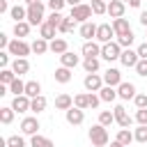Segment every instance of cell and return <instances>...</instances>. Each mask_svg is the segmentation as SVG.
<instances>
[{
  "label": "cell",
  "instance_id": "cell-1",
  "mask_svg": "<svg viewBox=\"0 0 147 147\" xmlns=\"http://www.w3.org/2000/svg\"><path fill=\"white\" fill-rule=\"evenodd\" d=\"M87 136H90V142L94 145V147H106L108 145V129L103 126V124H94V126H90V131H87Z\"/></svg>",
  "mask_w": 147,
  "mask_h": 147
},
{
  "label": "cell",
  "instance_id": "cell-2",
  "mask_svg": "<svg viewBox=\"0 0 147 147\" xmlns=\"http://www.w3.org/2000/svg\"><path fill=\"white\" fill-rule=\"evenodd\" d=\"M30 25H41L46 18H44V2H34V5H28V18H25Z\"/></svg>",
  "mask_w": 147,
  "mask_h": 147
},
{
  "label": "cell",
  "instance_id": "cell-3",
  "mask_svg": "<svg viewBox=\"0 0 147 147\" xmlns=\"http://www.w3.org/2000/svg\"><path fill=\"white\" fill-rule=\"evenodd\" d=\"M7 51H9L14 57H28L30 51H32V44H25L23 39H11L9 46H7Z\"/></svg>",
  "mask_w": 147,
  "mask_h": 147
},
{
  "label": "cell",
  "instance_id": "cell-4",
  "mask_svg": "<svg viewBox=\"0 0 147 147\" xmlns=\"http://www.w3.org/2000/svg\"><path fill=\"white\" fill-rule=\"evenodd\" d=\"M92 14H94V11H92V5H83V2H80V5L71 7V14H69V16H71L76 23H85V21L92 18Z\"/></svg>",
  "mask_w": 147,
  "mask_h": 147
},
{
  "label": "cell",
  "instance_id": "cell-5",
  "mask_svg": "<svg viewBox=\"0 0 147 147\" xmlns=\"http://www.w3.org/2000/svg\"><path fill=\"white\" fill-rule=\"evenodd\" d=\"M119 55H122V46H119L117 41L101 44V57H103V60H108V62H115V60H119Z\"/></svg>",
  "mask_w": 147,
  "mask_h": 147
},
{
  "label": "cell",
  "instance_id": "cell-6",
  "mask_svg": "<svg viewBox=\"0 0 147 147\" xmlns=\"http://www.w3.org/2000/svg\"><path fill=\"white\" fill-rule=\"evenodd\" d=\"M83 85H85L87 92H99L106 83H103V76H99V74H87V76L83 78Z\"/></svg>",
  "mask_w": 147,
  "mask_h": 147
},
{
  "label": "cell",
  "instance_id": "cell-7",
  "mask_svg": "<svg viewBox=\"0 0 147 147\" xmlns=\"http://www.w3.org/2000/svg\"><path fill=\"white\" fill-rule=\"evenodd\" d=\"M64 117H67V122H69L71 126H78V124L85 122V110L78 108V106H71L69 110H64Z\"/></svg>",
  "mask_w": 147,
  "mask_h": 147
},
{
  "label": "cell",
  "instance_id": "cell-8",
  "mask_svg": "<svg viewBox=\"0 0 147 147\" xmlns=\"http://www.w3.org/2000/svg\"><path fill=\"white\" fill-rule=\"evenodd\" d=\"M39 129H41V124L37 117H23L21 119V133L23 136H34V133H39Z\"/></svg>",
  "mask_w": 147,
  "mask_h": 147
},
{
  "label": "cell",
  "instance_id": "cell-9",
  "mask_svg": "<svg viewBox=\"0 0 147 147\" xmlns=\"http://www.w3.org/2000/svg\"><path fill=\"white\" fill-rule=\"evenodd\" d=\"M113 37H117V34H115V30H113L110 23H101L96 28V41L99 44H108V41H113Z\"/></svg>",
  "mask_w": 147,
  "mask_h": 147
},
{
  "label": "cell",
  "instance_id": "cell-10",
  "mask_svg": "<svg viewBox=\"0 0 147 147\" xmlns=\"http://www.w3.org/2000/svg\"><path fill=\"white\" fill-rule=\"evenodd\" d=\"M138 60H140V55H138V51H133V48H122V55H119V62H122L124 67H129V69H136V64H138Z\"/></svg>",
  "mask_w": 147,
  "mask_h": 147
},
{
  "label": "cell",
  "instance_id": "cell-11",
  "mask_svg": "<svg viewBox=\"0 0 147 147\" xmlns=\"http://www.w3.org/2000/svg\"><path fill=\"white\" fill-rule=\"evenodd\" d=\"M113 115H115V122H117L119 126H131V122H133V117L126 113V108H124L122 103H117V106L113 108Z\"/></svg>",
  "mask_w": 147,
  "mask_h": 147
},
{
  "label": "cell",
  "instance_id": "cell-12",
  "mask_svg": "<svg viewBox=\"0 0 147 147\" xmlns=\"http://www.w3.org/2000/svg\"><path fill=\"white\" fill-rule=\"evenodd\" d=\"M80 53H83V57H99V55H101V44L94 41V39H90V41L83 44Z\"/></svg>",
  "mask_w": 147,
  "mask_h": 147
},
{
  "label": "cell",
  "instance_id": "cell-13",
  "mask_svg": "<svg viewBox=\"0 0 147 147\" xmlns=\"http://www.w3.org/2000/svg\"><path fill=\"white\" fill-rule=\"evenodd\" d=\"M138 92H136V85L133 83H126V80H122L119 85H117V96L119 99H124V101H129V99H133Z\"/></svg>",
  "mask_w": 147,
  "mask_h": 147
},
{
  "label": "cell",
  "instance_id": "cell-14",
  "mask_svg": "<svg viewBox=\"0 0 147 147\" xmlns=\"http://www.w3.org/2000/svg\"><path fill=\"white\" fill-rule=\"evenodd\" d=\"M124 11H126V2H124V0H110V2H108V14H110V18H122Z\"/></svg>",
  "mask_w": 147,
  "mask_h": 147
},
{
  "label": "cell",
  "instance_id": "cell-15",
  "mask_svg": "<svg viewBox=\"0 0 147 147\" xmlns=\"http://www.w3.org/2000/svg\"><path fill=\"white\" fill-rule=\"evenodd\" d=\"M30 103H32V99H30L28 94H18V96H14L11 108H14L16 113H28V110H30Z\"/></svg>",
  "mask_w": 147,
  "mask_h": 147
},
{
  "label": "cell",
  "instance_id": "cell-16",
  "mask_svg": "<svg viewBox=\"0 0 147 147\" xmlns=\"http://www.w3.org/2000/svg\"><path fill=\"white\" fill-rule=\"evenodd\" d=\"M96 23H92V21H85V23H80V37L85 39V41H90V39H96Z\"/></svg>",
  "mask_w": 147,
  "mask_h": 147
},
{
  "label": "cell",
  "instance_id": "cell-17",
  "mask_svg": "<svg viewBox=\"0 0 147 147\" xmlns=\"http://www.w3.org/2000/svg\"><path fill=\"white\" fill-rule=\"evenodd\" d=\"M103 83H106V85H113V87H117V85L122 83V74H119V69H115V67H108V69H106V74H103Z\"/></svg>",
  "mask_w": 147,
  "mask_h": 147
},
{
  "label": "cell",
  "instance_id": "cell-18",
  "mask_svg": "<svg viewBox=\"0 0 147 147\" xmlns=\"http://www.w3.org/2000/svg\"><path fill=\"white\" fill-rule=\"evenodd\" d=\"M55 34H57V28H55V25H51V23H46V21L39 25V37H41V39L53 41V39H55Z\"/></svg>",
  "mask_w": 147,
  "mask_h": 147
},
{
  "label": "cell",
  "instance_id": "cell-19",
  "mask_svg": "<svg viewBox=\"0 0 147 147\" xmlns=\"http://www.w3.org/2000/svg\"><path fill=\"white\" fill-rule=\"evenodd\" d=\"M11 69H14V74H16V76L28 74V71H30V62H28V57H14Z\"/></svg>",
  "mask_w": 147,
  "mask_h": 147
},
{
  "label": "cell",
  "instance_id": "cell-20",
  "mask_svg": "<svg viewBox=\"0 0 147 147\" xmlns=\"http://www.w3.org/2000/svg\"><path fill=\"white\" fill-rule=\"evenodd\" d=\"M78 62H80V57H78L76 53H71V51H67V53H62V55H60V64H62V67L74 69V67H78Z\"/></svg>",
  "mask_w": 147,
  "mask_h": 147
},
{
  "label": "cell",
  "instance_id": "cell-21",
  "mask_svg": "<svg viewBox=\"0 0 147 147\" xmlns=\"http://www.w3.org/2000/svg\"><path fill=\"white\" fill-rule=\"evenodd\" d=\"M99 96H101V101L113 103V101L117 99V87H113V85H103V87L99 90Z\"/></svg>",
  "mask_w": 147,
  "mask_h": 147
},
{
  "label": "cell",
  "instance_id": "cell-22",
  "mask_svg": "<svg viewBox=\"0 0 147 147\" xmlns=\"http://www.w3.org/2000/svg\"><path fill=\"white\" fill-rule=\"evenodd\" d=\"M69 51V44H67V39H62V37H55L53 41H51V53H55V55H62V53H67Z\"/></svg>",
  "mask_w": 147,
  "mask_h": 147
},
{
  "label": "cell",
  "instance_id": "cell-23",
  "mask_svg": "<svg viewBox=\"0 0 147 147\" xmlns=\"http://www.w3.org/2000/svg\"><path fill=\"white\" fill-rule=\"evenodd\" d=\"M46 106H48L46 96H44V94H39V96H34V99H32V103H30V113L39 115V113H44V110H46Z\"/></svg>",
  "mask_w": 147,
  "mask_h": 147
},
{
  "label": "cell",
  "instance_id": "cell-24",
  "mask_svg": "<svg viewBox=\"0 0 147 147\" xmlns=\"http://www.w3.org/2000/svg\"><path fill=\"white\" fill-rule=\"evenodd\" d=\"M113 30H115V34H126V32H131V25L122 16V18H113Z\"/></svg>",
  "mask_w": 147,
  "mask_h": 147
},
{
  "label": "cell",
  "instance_id": "cell-25",
  "mask_svg": "<svg viewBox=\"0 0 147 147\" xmlns=\"http://www.w3.org/2000/svg\"><path fill=\"white\" fill-rule=\"evenodd\" d=\"M74 106V96H69V94H57L55 96V108L57 110H69Z\"/></svg>",
  "mask_w": 147,
  "mask_h": 147
},
{
  "label": "cell",
  "instance_id": "cell-26",
  "mask_svg": "<svg viewBox=\"0 0 147 147\" xmlns=\"http://www.w3.org/2000/svg\"><path fill=\"white\" fill-rule=\"evenodd\" d=\"M115 140H119V142H122L124 147H129V145H131V142L136 140V136H133V133L129 131V126H122V129L117 131V138H115Z\"/></svg>",
  "mask_w": 147,
  "mask_h": 147
},
{
  "label": "cell",
  "instance_id": "cell-27",
  "mask_svg": "<svg viewBox=\"0 0 147 147\" xmlns=\"http://www.w3.org/2000/svg\"><path fill=\"white\" fill-rule=\"evenodd\" d=\"M30 147H55V145H53V140H51V138L34 133V136H30Z\"/></svg>",
  "mask_w": 147,
  "mask_h": 147
},
{
  "label": "cell",
  "instance_id": "cell-28",
  "mask_svg": "<svg viewBox=\"0 0 147 147\" xmlns=\"http://www.w3.org/2000/svg\"><path fill=\"white\" fill-rule=\"evenodd\" d=\"M9 16L14 18V23H18V21H25V18H28V7H21V5H14V7L9 9Z\"/></svg>",
  "mask_w": 147,
  "mask_h": 147
},
{
  "label": "cell",
  "instance_id": "cell-29",
  "mask_svg": "<svg viewBox=\"0 0 147 147\" xmlns=\"http://www.w3.org/2000/svg\"><path fill=\"white\" fill-rule=\"evenodd\" d=\"M30 23L28 21H18V23H14V34H16V39H23V37H28L30 34Z\"/></svg>",
  "mask_w": 147,
  "mask_h": 147
},
{
  "label": "cell",
  "instance_id": "cell-30",
  "mask_svg": "<svg viewBox=\"0 0 147 147\" xmlns=\"http://www.w3.org/2000/svg\"><path fill=\"white\" fill-rule=\"evenodd\" d=\"M46 51H51V41H46V39L37 37V39L32 41V53H37V55H44Z\"/></svg>",
  "mask_w": 147,
  "mask_h": 147
},
{
  "label": "cell",
  "instance_id": "cell-31",
  "mask_svg": "<svg viewBox=\"0 0 147 147\" xmlns=\"http://www.w3.org/2000/svg\"><path fill=\"white\" fill-rule=\"evenodd\" d=\"M55 80L62 83V85H67V83L71 80V69H69V67H57V69H55Z\"/></svg>",
  "mask_w": 147,
  "mask_h": 147
},
{
  "label": "cell",
  "instance_id": "cell-32",
  "mask_svg": "<svg viewBox=\"0 0 147 147\" xmlns=\"http://www.w3.org/2000/svg\"><path fill=\"white\" fill-rule=\"evenodd\" d=\"M25 94H28L30 99L39 96V94H41V83H39V80H28V83H25Z\"/></svg>",
  "mask_w": 147,
  "mask_h": 147
},
{
  "label": "cell",
  "instance_id": "cell-33",
  "mask_svg": "<svg viewBox=\"0 0 147 147\" xmlns=\"http://www.w3.org/2000/svg\"><path fill=\"white\" fill-rule=\"evenodd\" d=\"M122 48H131V44L136 41V34H133V30L131 32H126V34H117V39H115Z\"/></svg>",
  "mask_w": 147,
  "mask_h": 147
},
{
  "label": "cell",
  "instance_id": "cell-34",
  "mask_svg": "<svg viewBox=\"0 0 147 147\" xmlns=\"http://www.w3.org/2000/svg\"><path fill=\"white\" fill-rule=\"evenodd\" d=\"M99 67H101V64H99V57H85V60H83V69H85L87 74H96Z\"/></svg>",
  "mask_w": 147,
  "mask_h": 147
},
{
  "label": "cell",
  "instance_id": "cell-35",
  "mask_svg": "<svg viewBox=\"0 0 147 147\" xmlns=\"http://www.w3.org/2000/svg\"><path fill=\"white\" fill-rule=\"evenodd\" d=\"M74 28H76V21H74L71 16H64V18H62V23H60V28H57V32L67 34V32H74Z\"/></svg>",
  "mask_w": 147,
  "mask_h": 147
},
{
  "label": "cell",
  "instance_id": "cell-36",
  "mask_svg": "<svg viewBox=\"0 0 147 147\" xmlns=\"http://www.w3.org/2000/svg\"><path fill=\"white\" fill-rule=\"evenodd\" d=\"M14 113H16V110H14L11 106H2V108H0V122H2V124H11Z\"/></svg>",
  "mask_w": 147,
  "mask_h": 147
},
{
  "label": "cell",
  "instance_id": "cell-37",
  "mask_svg": "<svg viewBox=\"0 0 147 147\" xmlns=\"http://www.w3.org/2000/svg\"><path fill=\"white\" fill-rule=\"evenodd\" d=\"M9 92H11L14 96H18V94H25V83L21 80V76H16V80L9 85Z\"/></svg>",
  "mask_w": 147,
  "mask_h": 147
},
{
  "label": "cell",
  "instance_id": "cell-38",
  "mask_svg": "<svg viewBox=\"0 0 147 147\" xmlns=\"http://www.w3.org/2000/svg\"><path fill=\"white\" fill-rule=\"evenodd\" d=\"M14 80H16L14 69H2V71H0V83H2V85H11Z\"/></svg>",
  "mask_w": 147,
  "mask_h": 147
},
{
  "label": "cell",
  "instance_id": "cell-39",
  "mask_svg": "<svg viewBox=\"0 0 147 147\" xmlns=\"http://www.w3.org/2000/svg\"><path fill=\"white\" fill-rule=\"evenodd\" d=\"M92 11H94L96 16L108 14V2H106V0H96V2H92Z\"/></svg>",
  "mask_w": 147,
  "mask_h": 147
},
{
  "label": "cell",
  "instance_id": "cell-40",
  "mask_svg": "<svg viewBox=\"0 0 147 147\" xmlns=\"http://www.w3.org/2000/svg\"><path fill=\"white\" fill-rule=\"evenodd\" d=\"M115 122V115L110 113V110H101L99 113V124H103V126H110Z\"/></svg>",
  "mask_w": 147,
  "mask_h": 147
},
{
  "label": "cell",
  "instance_id": "cell-41",
  "mask_svg": "<svg viewBox=\"0 0 147 147\" xmlns=\"http://www.w3.org/2000/svg\"><path fill=\"white\" fill-rule=\"evenodd\" d=\"M133 136H136L138 142H147V124H138V129L133 131Z\"/></svg>",
  "mask_w": 147,
  "mask_h": 147
},
{
  "label": "cell",
  "instance_id": "cell-42",
  "mask_svg": "<svg viewBox=\"0 0 147 147\" xmlns=\"http://www.w3.org/2000/svg\"><path fill=\"white\" fill-rule=\"evenodd\" d=\"M62 11H51V16L46 18V23H51V25H55V28H60V23H62Z\"/></svg>",
  "mask_w": 147,
  "mask_h": 147
},
{
  "label": "cell",
  "instance_id": "cell-43",
  "mask_svg": "<svg viewBox=\"0 0 147 147\" xmlns=\"http://www.w3.org/2000/svg\"><path fill=\"white\" fill-rule=\"evenodd\" d=\"M7 147H25L23 136H9L7 138Z\"/></svg>",
  "mask_w": 147,
  "mask_h": 147
},
{
  "label": "cell",
  "instance_id": "cell-44",
  "mask_svg": "<svg viewBox=\"0 0 147 147\" xmlns=\"http://www.w3.org/2000/svg\"><path fill=\"white\" fill-rule=\"evenodd\" d=\"M136 74L142 76V78H147V60H145V57L138 60V64H136Z\"/></svg>",
  "mask_w": 147,
  "mask_h": 147
},
{
  "label": "cell",
  "instance_id": "cell-45",
  "mask_svg": "<svg viewBox=\"0 0 147 147\" xmlns=\"http://www.w3.org/2000/svg\"><path fill=\"white\" fill-rule=\"evenodd\" d=\"M74 106H78V108H87V94H76L74 96Z\"/></svg>",
  "mask_w": 147,
  "mask_h": 147
},
{
  "label": "cell",
  "instance_id": "cell-46",
  "mask_svg": "<svg viewBox=\"0 0 147 147\" xmlns=\"http://www.w3.org/2000/svg\"><path fill=\"white\" fill-rule=\"evenodd\" d=\"M101 103V96H96L94 92H87V108H96Z\"/></svg>",
  "mask_w": 147,
  "mask_h": 147
},
{
  "label": "cell",
  "instance_id": "cell-47",
  "mask_svg": "<svg viewBox=\"0 0 147 147\" xmlns=\"http://www.w3.org/2000/svg\"><path fill=\"white\" fill-rule=\"evenodd\" d=\"M64 5H67V0H48V9L51 11H62Z\"/></svg>",
  "mask_w": 147,
  "mask_h": 147
},
{
  "label": "cell",
  "instance_id": "cell-48",
  "mask_svg": "<svg viewBox=\"0 0 147 147\" xmlns=\"http://www.w3.org/2000/svg\"><path fill=\"white\" fill-rule=\"evenodd\" d=\"M133 103H136V108H147V94H136Z\"/></svg>",
  "mask_w": 147,
  "mask_h": 147
},
{
  "label": "cell",
  "instance_id": "cell-49",
  "mask_svg": "<svg viewBox=\"0 0 147 147\" xmlns=\"http://www.w3.org/2000/svg\"><path fill=\"white\" fill-rule=\"evenodd\" d=\"M136 122L138 124H147V108H138L136 110Z\"/></svg>",
  "mask_w": 147,
  "mask_h": 147
},
{
  "label": "cell",
  "instance_id": "cell-50",
  "mask_svg": "<svg viewBox=\"0 0 147 147\" xmlns=\"http://www.w3.org/2000/svg\"><path fill=\"white\" fill-rule=\"evenodd\" d=\"M9 55H11L9 51H2V53H0V67H2V69H7V64H9Z\"/></svg>",
  "mask_w": 147,
  "mask_h": 147
},
{
  "label": "cell",
  "instance_id": "cell-51",
  "mask_svg": "<svg viewBox=\"0 0 147 147\" xmlns=\"http://www.w3.org/2000/svg\"><path fill=\"white\" fill-rule=\"evenodd\" d=\"M136 51H138V55H140V57H145V60H147V41H142Z\"/></svg>",
  "mask_w": 147,
  "mask_h": 147
},
{
  "label": "cell",
  "instance_id": "cell-52",
  "mask_svg": "<svg viewBox=\"0 0 147 147\" xmlns=\"http://www.w3.org/2000/svg\"><path fill=\"white\" fill-rule=\"evenodd\" d=\"M7 46H9V37L5 32H0V48H7Z\"/></svg>",
  "mask_w": 147,
  "mask_h": 147
},
{
  "label": "cell",
  "instance_id": "cell-53",
  "mask_svg": "<svg viewBox=\"0 0 147 147\" xmlns=\"http://www.w3.org/2000/svg\"><path fill=\"white\" fill-rule=\"evenodd\" d=\"M140 25H142V28H147V9H145V11H140Z\"/></svg>",
  "mask_w": 147,
  "mask_h": 147
},
{
  "label": "cell",
  "instance_id": "cell-54",
  "mask_svg": "<svg viewBox=\"0 0 147 147\" xmlns=\"http://www.w3.org/2000/svg\"><path fill=\"white\" fill-rule=\"evenodd\" d=\"M129 2V7H140V0H126Z\"/></svg>",
  "mask_w": 147,
  "mask_h": 147
},
{
  "label": "cell",
  "instance_id": "cell-55",
  "mask_svg": "<svg viewBox=\"0 0 147 147\" xmlns=\"http://www.w3.org/2000/svg\"><path fill=\"white\" fill-rule=\"evenodd\" d=\"M110 147H124V145H122L119 140H113V142H110Z\"/></svg>",
  "mask_w": 147,
  "mask_h": 147
},
{
  "label": "cell",
  "instance_id": "cell-56",
  "mask_svg": "<svg viewBox=\"0 0 147 147\" xmlns=\"http://www.w3.org/2000/svg\"><path fill=\"white\" fill-rule=\"evenodd\" d=\"M67 5H71V7H76V5H80V0H67Z\"/></svg>",
  "mask_w": 147,
  "mask_h": 147
},
{
  "label": "cell",
  "instance_id": "cell-57",
  "mask_svg": "<svg viewBox=\"0 0 147 147\" xmlns=\"http://www.w3.org/2000/svg\"><path fill=\"white\" fill-rule=\"evenodd\" d=\"M34 2H41V0H25V5H34Z\"/></svg>",
  "mask_w": 147,
  "mask_h": 147
},
{
  "label": "cell",
  "instance_id": "cell-58",
  "mask_svg": "<svg viewBox=\"0 0 147 147\" xmlns=\"http://www.w3.org/2000/svg\"><path fill=\"white\" fill-rule=\"evenodd\" d=\"M92 2H96V0H92Z\"/></svg>",
  "mask_w": 147,
  "mask_h": 147
}]
</instances>
